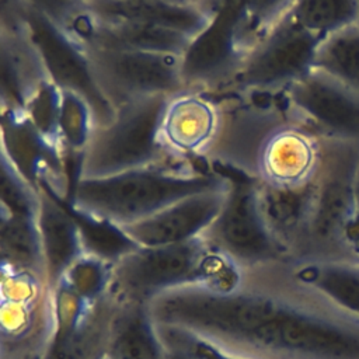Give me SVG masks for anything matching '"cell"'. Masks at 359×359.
Returning a JSON list of instances; mask_svg holds the SVG:
<instances>
[{"label": "cell", "mask_w": 359, "mask_h": 359, "mask_svg": "<svg viewBox=\"0 0 359 359\" xmlns=\"http://www.w3.org/2000/svg\"><path fill=\"white\" fill-rule=\"evenodd\" d=\"M90 10L104 21H136L195 38L210 22L216 1L93 0Z\"/></svg>", "instance_id": "cell-17"}, {"label": "cell", "mask_w": 359, "mask_h": 359, "mask_svg": "<svg viewBox=\"0 0 359 359\" xmlns=\"http://www.w3.org/2000/svg\"><path fill=\"white\" fill-rule=\"evenodd\" d=\"M15 1L48 79L57 88L83 97L94 111L98 128L107 125L114 118L115 111L95 81L87 49L43 13L35 0Z\"/></svg>", "instance_id": "cell-8"}, {"label": "cell", "mask_w": 359, "mask_h": 359, "mask_svg": "<svg viewBox=\"0 0 359 359\" xmlns=\"http://www.w3.org/2000/svg\"><path fill=\"white\" fill-rule=\"evenodd\" d=\"M59 105L60 88L52 81H46L31 97L24 109V115L46 140L62 146L57 135Z\"/></svg>", "instance_id": "cell-29"}, {"label": "cell", "mask_w": 359, "mask_h": 359, "mask_svg": "<svg viewBox=\"0 0 359 359\" xmlns=\"http://www.w3.org/2000/svg\"><path fill=\"white\" fill-rule=\"evenodd\" d=\"M168 97L128 102L114 118L95 129L79 167V178H105L160 164H184L171 160L158 140L161 112Z\"/></svg>", "instance_id": "cell-4"}, {"label": "cell", "mask_w": 359, "mask_h": 359, "mask_svg": "<svg viewBox=\"0 0 359 359\" xmlns=\"http://www.w3.org/2000/svg\"><path fill=\"white\" fill-rule=\"evenodd\" d=\"M283 94L290 114L306 129L321 139L359 144V93L311 69Z\"/></svg>", "instance_id": "cell-11"}, {"label": "cell", "mask_w": 359, "mask_h": 359, "mask_svg": "<svg viewBox=\"0 0 359 359\" xmlns=\"http://www.w3.org/2000/svg\"><path fill=\"white\" fill-rule=\"evenodd\" d=\"M283 264L247 271L227 293L201 286L163 293L149 313L156 324L245 359H359V317L296 282Z\"/></svg>", "instance_id": "cell-1"}, {"label": "cell", "mask_w": 359, "mask_h": 359, "mask_svg": "<svg viewBox=\"0 0 359 359\" xmlns=\"http://www.w3.org/2000/svg\"><path fill=\"white\" fill-rule=\"evenodd\" d=\"M222 125L223 109L217 97L199 90H184L165 100L158 140L171 160L206 165V157L220 135Z\"/></svg>", "instance_id": "cell-12"}, {"label": "cell", "mask_w": 359, "mask_h": 359, "mask_svg": "<svg viewBox=\"0 0 359 359\" xmlns=\"http://www.w3.org/2000/svg\"><path fill=\"white\" fill-rule=\"evenodd\" d=\"M358 165V143L321 139L314 209L302 259H352L344 234L353 210Z\"/></svg>", "instance_id": "cell-5"}, {"label": "cell", "mask_w": 359, "mask_h": 359, "mask_svg": "<svg viewBox=\"0 0 359 359\" xmlns=\"http://www.w3.org/2000/svg\"><path fill=\"white\" fill-rule=\"evenodd\" d=\"M226 175L230 178L226 203L203 238L245 271L289 262V257L269 236L259 217L255 181Z\"/></svg>", "instance_id": "cell-10"}, {"label": "cell", "mask_w": 359, "mask_h": 359, "mask_svg": "<svg viewBox=\"0 0 359 359\" xmlns=\"http://www.w3.org/2000/svg\"><path fill=\"white\" fill-rule=\"evenodd\" d=\"M317 177L300 187H275L255 181V202L259 217L276 244L290 261L306 252L316 199Z\"/></svg>", "instance_id": "cell-16"}, {"label": "cell", "mask_w": 359, "mask_h": 359, "mask_svg": "<svg viewBox=\"0 0 359 359\" xmlns=\"http://www.w3.org/2000/svg\"><path fill=\"white\" fill-rule=\"evenodd\" d=\"M93 74L114 108L151 97H171L188 90L181 76V56L87 46Z\"/></svg>", "instance_id": "cell-9"}, {"label": "cell", "mask_w": 359, "mask_h": 359, "mask_svg": "<svg viewBox=\"0 0 359 359\" xmlns=\"http://www.w3.org/2000/svg\"><path fill=\"white\" fill-rule=\"evenodd\" d=\"M292 3L252 48L230 84L215 97L282 93L311 70L321 39L294 20Z\"/></svg>", "instance_id": "cell-7"}, {"label": "cell", "mask_w": 359, "mask_h": 359, "mask_svg": "<svg viewBox=\"0 0 359 359\" xmlns=\"http://www.w3.org/2000/svg\"><path fill=\"white\" fill-rule=\"evenodd\" d=\"M229 182V177L215 168L160 164L105 178H79L65 203L123 227L191 195L223 188Z\"/></svg>", "instance_id": "cell-2"}, {"label": "cell", "mask_w": 359, "mask_h": 359, "mask_svg": "<svg viewBox=\"0 0 359 359\" xmlns=\"http://www.w3.org/2000/svg\"><path fill=\"white\" fill-rule=\"evenodd\" d=\"M111 283L112 264L86 252L67 268L57 282L87 303H97L109 296Z\"/></svg>", "instance_id": "cell-27"}, {"label": "cell", "mask_w": 359, "mask_h": 359, "mask_svg": "<svg viewBox=\"0 0 359 359\" xmlns=\"http://www.w3.org/2000/svg\"><path fill=\"white\" fill-rule=\"evenodd\" d=\"M65 206L79 226L86 254L94 255L114 265L137 248L121 226L76 210L66 203Z\"/></svg>", "instance_id": "cell-24"}, {"label": "cell", "mask_w": 359, "mask_h": 359, "mask_svg": "<svg viewBox=\"0 0 359 359\" xmlns=\"http://www.w3.org/2000/svg\"><path fill=\"white\" fill-rule=\"evenodd\" d=\"M107 353L114 359L164 358V345L147 304L114 300Z\"/></svg>", "instance_id": "cell-19"}, {"label": "cell", "mask_w": 359, "mask_h": 359, "mask_svg": "<svg viewBox=\"0 0 359 359\" xmlns=\"http://www.w3.org/2000/svg\"><path fill=\"white\" fill-rule=\"evenodd\" d=\"M156 327L160 338L184 346L185 349L192 352L198 359H245L189 331L161 324H156Z\"/></svg>", "instance_id": "cell-30"}, {"label": "cell", "mask_w": 359, "mask_h": 359, "mask_svg": "<svg viewBox=\"0 0 359 359\" xmlns=\"http://www.w3.org/2000/svg\"><path fill=\"white\" fill-rule=\"evenodd\" d=\"M212 247L202 237L164 247H137L112 265L109 296L122 303L149 304L187 286H203Z\"/></svg>", "instance_id": "cell-6"}, {"label": "cell", "mask_w": 359, "mask_h": 359, "mask_svg": "<svg viewBox=\"0 0 359 359\" xmlns=\"http://www.w3.org/2000/svg\"><path fill=\"white\" fill-rule=\"evenodd\" d=\"M283 266L296 282L359 317V261L300 259Z\"/></svg>", "instance_id": "cell-20"}, {"label": "cell", "mask_w": 359, "mask_h": 359, "mask_svg": "<svg viewBox=\"0 0 359 359\" xmlns=\"http://www.w3.org/2000/svg\"><path fill=\"white\" fill-rule=\"evenodd\" d=\"M101 359H114V358H111L108 353H105V355H104Z\"/></svg>", "instance_id": "cell-32"}, {"label": "cell", "mask_w": 359, "mask_h": 359, "mask_svg": "<svg viewBox=\"0 0 359 359\" xmlns=\"http://www.w3.org/2000/svg\"><path fill=\"white\" fill-rule=\"evenodd\" d=\"M230 180V178H229ZM229 185L191 195L122 229L137 247H164L202 237L220 215Z\"/></svg>", "instance_id": "cell-15"}, {"label": "cell", "mask_w": 359, "mask_h": 359, "mask_svg": "<svg viewBox=\"0 0 359 359\" xmlns=\"http://www.w3.org/2000/svg\"><path fill=\"white\" fill-rule=\"evenodd\" d=\"M345 248L352 259L359 261V165L356 171L355 180V199H353V210L351 219L346 224L344 234Z\"/></svg>", "instance_id": "cell-31"}, {"label": "cell", "mask_w": 359, "mask_h": 359, "mask_svg": "<svg viewBox=\"0 0 359 359\" xmlns=\"http://www.w3.org/2000/svg\"><path fill=\"white\" fill-rule=\"evenodd\" d=\"M192 39L181 32L151 24L104 21L95 15V28L87 46L182 56Z\"/></svg>", "instance_id": "cell-21"}, {"label": "cell", "mask_w": 359, "mask_h": 359, "mask_svg": "<svg viewBox=\"0 0 359 359\" xmlns=\"http://www.w3.org/2000/svg\"><path fill=\"white\" fill-rule=\"evenodd\" d=\"M290 1H216L210 22L181 56L188 90L217 95Z\"/></svg>", "instance_id": "cell-3"}, {"label": "cell", "mask_w": 359, "mask_h": 359, "mask_svg": "<svg viewBox=\"0 0 359 359\" xmlns=\"http://www.w3.org/2000/svg\"><path fill=\"white\" fill-rule=\"evenodd\" d=\"M294 20L321 41L358 22L359 0H293Z\"/></svg>", "instance_id": "cell-25"}, {"label": "cell", "mask_w": 359, "mask_h": 359, "mask_svg": "<svg viewBox=\"0 0 359 359\" xmlns=\"http://www.w3.org/2000/svg\"><path fill=\"white\" fill-rule=\"evenodd\" d=\"M48 79L31 42L17 1L0 4V90L1 112H21Z\"/></svg>", "instance_id": "cell-14"}, {"label": "cell", "mask_w": 359, "mask_h": 359, "mask_svg": "<svg viewBox=\"0 0 359 359\" xmlns=\"http://www.w3.org/2000/svg\"><path fill=\"white\" fill-rule=\"evenodd\" d=\"M0 212L38 219L41 209V191L18 171L4 154L0 156Z\"/></svg>", "instance_id": "cell-28"}, {"label": "cell", "mask_w": 359, "mask_h": 359, "mask_svg": "<svg viewBox=\"0 0 359 359\" xmlns=\"http://www.w3.org/2000/svg\"><path fill=\"white\" fill-rule=\"evenodd\" d=\"M320 163L321 137L299 123L289 111L262 140L250 178L275 187H300L317 177Z\"/></svg>", "instance_id": "cell-13"}, {"label": "cell", "mask_w": 359, "mask_h": 359, "mask_svg": "<svg viewBox=\"0 0 359 359\" xmlns=\"http://www.w3.org/2000/svg\"><path fill=\"white\" fill-rule=\"evenodd\" d=\"M356 24H358V25H359V17H358V22H356Z\"/></svg>", "instance_id": "cell-33"}, {"label": "cell", "mask_w": 359, "mask_h": 359, "mask_svg": "<svg viewBox=\"0 0 359 359\" xmlns=\"http://www.w3.org/2000/svg\"><path fill=\"white\" fill-rule=\"evenodd\" d=\"M98 122L90 104L76 93L60 90L57 135L67 154L81 158Z\"/></svg>", "instance_id": "cell-26"}, {"label": "cell", "mask_w": 359, "mask_h": 359, "mask_svg": "<svg viewBox=\"0 0 359 359\" xmlns=\"http://www.w3.org/2000/svg\"><path fill=\"white\" fill-rule=\"evenodd\" d=\"M311 69L359 93V25L353 24L323 39Z\"/></svg>", "instance_id": "cell-23"}, {"label": "cell", "mask_w": 359, "mask_h": 359, "mask_svg": "<svg viewBox=\"0 0 359 359\" xmlns=\"http://www.w3.org/2000/svg\"><path fill=\"white\" fill-rule=\"evenodd\" d=\"M0 255L1 272L34 275L46 282L38 219L0 212Z\"/></svg>", "instance_id": "cell-22"}, {"label": "cell", "mask_w": 359, "mask_h": 359, "mask_svg": "<svg viewBox=\"0 0 359 359\" xmlns=\"http://www.w3.org/2000/svg\"><path fill=\"white\" fill-rule=\"evenodd\" d=\"M38 227L42 241L45 275L52 290L67 268L84 254L79 226L65 203L43 189Z\"/></svg>", "instance_id": "cell-18"}]
</instances>
